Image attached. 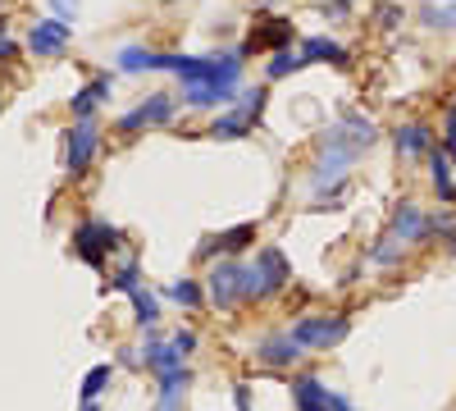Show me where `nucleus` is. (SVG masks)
Segmentation results:
<instances>
[{"mask_svg": "<svg viewBox=\"0 0 456 411\" xmlns=\"http://www.w3.org/2000/svg\"><path fill=\"white\" fill-rule=\"evenodd\" d=\"M292 279L288 270V260L279 247H260L256 260H247V266H238V292H242V302H251V297H270L279 292L283 284Z\"/></svg>", "mask_w": 456, "mask_h": 411, "instance_id": "nucleus-1", "label": "nucleus"}, {"mask_svg": "<svg viewBox=\"0 0 456 411\" xmlns=\"http://www.w3.org/2000/svg\"><path fill=\"white\" fill-rule=\"evenodd\" d=\"M288 333H292V339L306 348V352H329V348H338V343L352 333V320H347V316H301Z\"/></svg>", "mask_w": 456, "mask_h": 411, "instance_id": "nucleus-2", "label": "nucleus"}, {"mask_svg": "<svg viewBox=\"0 0 456 411\" xmlns=\"http://www.w3.org/2000/svg\"><path fill=\"white\" fill-rule=\"evenodd\" d=\"M114 242H119V229H110V224H101V219L78 224V234H73V251H78L87 266H101L105 247H114Z\"/></svg>", "mask_w": 456, "mask_h": 411, "instance_id": "nucleus-3", "label": "nucleus"}, {"mask_svg": "<svg viewBox=\"0 0 456 411\" xmlns=\"http://www.w3.org/2000/svg\"><path fill=\"white\" fill-rule=\"evenodd\" d=\"M96 146H101V133H96L92 119H78V124H73V128H69V152H64L69 174H83V169L92 165V156H96Z\"/></svg>", "mask_w": 456, "mask_h": 411, "instance_id": "nucleus-4", "label": "nucleus"}, {"mask_svg": "<svg viewBox=\"0 0 456 411\" xmlns=\"http://www.w3.org/2000/svg\"><path fill=\"white\" fill-rule=\"evenodd\" d=\"M69 37H73V28L64 23V19H42V23H32V32H28V46H32V55H60L64 46H69Z\"/></svg>", "mask_w": 456, "mask_h": 411, "instance_id": "nucleus-5", "label": "nucleus"}, {"mask_svg": "<svg viewBox=\"0 0 456 411\" xmlns=\"http://www.w3.org/2000/svg\"><path fill=\"white\" fill-rule=\"evenodd\" d=\"M434 229H443V234H452L447 229V224H438V219H429V215H420V210H415L411 201L393 215V234L402 238V242H420V238H429Z\"/></svg>", "mask_w": 456, "mask_h": 411, "instance_id": "nucleus-6", "label": "nucleus"}, {"mask_svg": "<svg viewBox=\"0 0 456 411\" xmlns=\"http://www.w3.org/2000/svg\"><path fill=\"white\" fill-rule=\"evenodd\" d=\"M174 115V101L160 92V96H151V101H142L137 110H133V115H124L119 119V133L128 137V133H137V128H146V124H165Z\"/></svg>", "mask_w": 456, "mask_h": 411, "instance_id": "nucleus-7", "label": "nucleus"}, {"mask_svg": "<svg viewBox=\"0 0 456 411\" xmlns=\"http://www.w3.org/2000/svg\"><path fill=\"white\" fill-rule=\"evenodd\" d=\"M206 292H210L215 307H238V302H242V292H238V266H233V260H224V266L210 270Z\"/></svg>", "mask_w": 456, "mask_h": 411, "instance_id": "nucleus-8", "label": "nucleus"}, {"mask_svg": "<svg viewBox=\"0 0 456 411\" xmlns=\"http://www.w3.org/2000/svg\"><path fill=\"white\" fill-rule=\"evenodd\" d=\"M301 352H306V348H301L292 333H270V339L256 343V361H265V366H292Z\"/></svg>", "mask_w": 456, "mask_h": 411, "instance_id": "nucleus-9", "label": "nucleus"}, {"mask_svg": "<svg viewBox=\"0 0 456 411\" xmlns=\"http://www.w3.org/2000/svg\"><path fill=\"white\" fill-rule=\"evenodd\" d=\"M233 83H183V101L187 105H197V110H206V105H228L233 101Z\"/></svg>", "mask_w": 456, "mask_h": 411, "instance_id": "nucleus-10", "label": "nucleus"}, {"mask_svg": "<svg viewBox=\"0 0 456 411\" xmlns=\"http://www.w3.org/2000/svg\"><path fill=\"white\" fill-rule=\"evenodd\" d=\"M292 402H297V411H329L333 393L315 375H301V380H292Z\"/></svg>", "mask_w": 456, "mask_h": 411, "instance_id": "nucleus-11", "label": "nucleus"}, {"mask_svg": "<svg viewBox=\"0 0 456 411\" xmlns=\"http://www.w3.org/2000/svg\"><path fill=\"white\" fill-rule=\"evenodd\" d=\"M393 142H397L402 156H429V152H434V133H429L425 124H402V128L393 133Z\"/></svg>", "mask_w": 456, "mask_h": 411, "instance_id": "nucleus-12", "label": "nucleus"}, {"mask_svg": "<svg viewBox=\"0 0 456 411\" xmlns=\"http://www.w3.org/2000/svg\"><path fill=\"white\" fill-rule=\"evenodd\" d=\"M429 178H434V188H438V197H443V201H452V197H456V183H452V156L443 152V146H434V152H429Z\"/></svg>", "mask_w": 456, "mask_h": 411, "instance_id": "nucleus-13", "label": "nucleus"}, {"mask_svg": "<svg viewBox=\"0 0 456 411\" xmlns=\"http://www.w3.org/2000/svg\"><path fill=\"white\" fill-rule=\"evenodd\" d=\"M251 238H256V224H238V229H228V234L210 238V242L201 247V256H215V251H242Z\"/></svg>", "mask_w": 456, "mask_h": 411, "instance_id": "nucleus-14", "label": "nucleus"}, {"mask_svg": "<svg viewBox=\"0 0 456 411\" xmlns=\"http://www.w3.org/2000/svg\"><path fill=\"white\" fill-rule=\"evenodd\" d=\"M105 92H110V78H92L78 96H73V115H78V119H92V110L101 105Z\"/></svg>", "mask_w": 456, "mask_h": 411, "instance_id": "nucleus-15", "label": "nucleus"}, {"mask_svg": "<svg viewBox=\"0 0 456 411\" xmlns=\"http://www.w3.org/2000/svg\"><path fill=\"white\" fill-rule=\"evenodd\" d=\"M251 110H233V115H224V119H215V137H224V142H233V137H247V128H251Z\"/></svg>", "mask_w": 456, "mask_h": 411, "instance_id": "nucleus-16", "label": "nucleus"}, {"mask_svg": "<svg viewBox=\"0 0 456 411\" xmlns=\"http://www.w3.org/2000/svg\"><path fill=\"white\" fill-rule=\"evenodd\" d=\"M301 55H306V64H311V60H333V64H347V51H342L338 42H329V37H311V42L301 46Z\"/></svg>", "mask_w": 456, "mask_h": 411, "instance_id": "nucleus-17", "label": "nucleus"}, {"mask_svg": "<svg viewBox=\"0 0 456 411\" xmlns=\"http://www.w3.org/2000/svg\"><path fill=\"white\" fill-rule=\"evenodd\" d=\"M128 297H133V307H137V325H156V320H160V302H156V297H151L142 284L128 288Z\"/></svg>", "mask_w": 456, "mask_h": 411, "instance_id": "nucleus-18", "label": "nucleus"}, {"mask_svg": "<svg viewBox=\"0 0 456 411\" xmlns=\"http://www.w3.org/2000/svg\"><path fill=\"white\" fill-rule=\"evenodd\" d=\"M114 380V366H96V370H87V380H83V398L87 402H96L101 393H105V384Z\"/></svg>", "mask_w": 456, "mask_h": 411, "instance_id": "nucleus-19", "label": "nucleus"}, {"mask_svg": "<svg viewBox=\"0 0 456 411\" xmlns=\"http://www.w3.org/2000/svg\"><path fill=\"white\" fill-rule=\"evenodd\" d=\"M420 19H425L429 28H456V5H425Z\"/></svg>", "mask_w": 456, "mask_h": 411, "instance_id": "nucleus-20", "label": "nucleus"}, {"mask_svg": "<svg viewBox=\"0 0 456 411\" xmlns=\"http://www.w3.org/2000/svg\"><path fill=\"white\" fill-rule=\"evenodd\" d=\"M169 297H174V302H183V307H201V288H197L192 279L169 284Z\"/></svg>", "mask_w": 456, "mask_h": 411, "instance_id": "nucleus-21", "label": "nucleus"}, {"mask_svg": "<svg viewBox=\"0 0 456 411\" xmlns=\"http://www.w3.org/2000/svg\"><path fill=\"white\" fill-rule=\"evenodd\" d=\"M301 64H306V55H292V51H279V55L270 60V69H265V73H270V78H283V73H292V69H301Z\"/></svg>", "mask_w": 456, "mask_h": 411, "instance_id": "nucleus-22", "label": "nucleus"}, {"mask_svg": "<svg viewBox=\"0 0 456 411\" xmlns=\"http://www.w3.org/2000/svg\"><path fill=\"white\" fill-rule=\"evenodd\" d=\"M443 152L456 160V105L447 110V133H443Z\"/></svg>", "mask_w": 456, "mask_h": 411, "instance_id": "nucleus-23", "label": "nucleus"}, {"mask_svg": "<svg viewBox=\"0 0 456 411\" xmlns=\"http://www.w3.org/2000/svg\"><path fill=\"white\" fill-rule=\"evenodd\" d=\"M329 411H356V407H352L347 398H338V393H333V402H329Z\"/></svg>", "mask_w": 456, "mask_h": 411, "instance_id": "nucleus-24", "label": "nucleus"}, {"mask_svg": "<svg viewBox=\"0 0 456 411\" xmlns=\"http://www.w3.org/2000/svg\"><path fill=\"white\" fill-rule=\"evenodd\" d=\"M14 55V42H10V37H0V60H10Z\"/></svg>", "mask_w": 456, "mask_h": 411, "instance_id": "nucleus-25", "label": "nucleus"}, {"mask_svg": "<svg viewBox=\"0 0 456 411\" xmlns=\"http://www.w3.org/2000/svg\"><path fill=\"white\" fill-rule=\"evenodd\" d=\"M447 242H452V251H456V234H447Z\"/></svg>", "mask_w": 456, "mask_h": 411, "instance_id": "nucleus-26", "label": "nucleus"}, {"mask_svg": "<svg viewBox=\"0 0 456 411\" xmlns=\"http://www.w3.org/2000/svg\"><path fill=\"white\" fill-rule=\"evenodd\" d=\"M83 411H96V402H87V407H83Z\"/></svg>", "mask_w": 456, "mask_h": 411, "instance_id": "nucleus-27", "label": "nucleus"}, {"mask_svg": "<svg viewBox=\"0 0 456 411\" xmlns=\"http://www.w3.org/2000/svg\"><path fill=\"white\" fill-rule=\"evenodd\" d=\"M265 5H274V0H265Z\"/></svg>", "mask_w": 456, "mask_h": 411, "instance_id": "nucleus-28", "label": "nucleus"}]
</instances>
